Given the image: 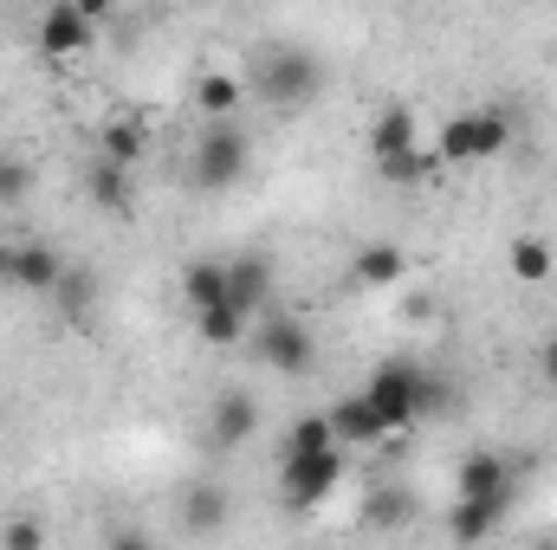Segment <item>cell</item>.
<instances>
[{"mask_svg":"<svg viewBox=\"0 0 557 550\" xmlns=\"http://www.w3.org/2000/svg\"><path fill=\"white\" fill-rule=\"evenodd\" d=\"M363 402H370L383 440H389V434H409V427L428 421V414H441L447 383L428 376V370H416V363H376V376L363 383Z\"/></svg>","mask_w":557,"mask_h":550,"instance_id":"1","label":"cell"},{"mask_svg":"<svg viewBox=\"0 0 557 550\" xmlns=\"http://www.w3.org/2000/svg\"><path fill=\"white\" fill-rule=\"evenodd\" d=\"M247 91H260L273 111H305L324 91V65L305 46H273V52H260V72H253Z\"/></svg>","mask_w":557,"mask_h":550,"instance_id":"2","label":"cell"},{"mask_svg":"<svg viewBox=\"0 0 557 550\" xmlns=\"http://www.w3.org/2000/svg\"><path fill=\"white\" fill-rule=\"evenodd\" d=\"M344 486V447L324 453H278V505L285 512H318Z\"/></svg>","mask_w":557,"mask_h":550,"instance_id":"3","label":"cell"},{"mask_svg":"<svg viewBox=\"0 0 557 550\" xmlns=\"http://www.w3.org/2000/svg\"><path fill=\"white\" fill-rule=\"evenodd\" d=\"M195 188H208V195H227L247 168H253V142L240 124H208L201 142H195Z\"/></svg>","mask_w":557,"mask_h":550,"instance_id":"4","label":"cell"},{"mask_svg":"<svg viewBox=\"0 0 557 550\" xmlns=\"http://www.w3.org/2000/svg\"><path fill=\"white\" fill-rule=\"evenodd\" d=\"M227 311H234L240 324L273 317V311H278V273H273V260H260V253H234V260H227Z\"/></svg>","mask_w":557,"mask_h":550,"instance_id":"5","label":"cell"},{"mask_svg":"<svg viewBox=\"0 0 557 550\" xmlns=\"http://www.w3.org/2000/svg\"><path fill=\"white\" fill-rule=\"evenodd\" d=\"M260 357L273 363L278 376H311V363H318V337H311L305 317L273 311V317H260Z\"/></svg>","mask_w":557,"mask_h":550,"instance_id":"6","label":"cell"},{"mask_svg":"<svg viewBox=\"0 0 557 550\" xmlns=\"http://www.w3.org/2000/svg\"><path fill=\"white\" fill-rule=\"evenodd\" d=\"M506 512H512V492H493V499H454L441 525H447V538H454L460 550H473V545H486V538L506 525Z\"/></svg>","mask_w":557,"mask_h":550,"instance_id":"7","label":"cell"},{"mask_svg":"<svg viewBox=\"0 0 557 550\" xmlns=\"http://www.w3.org/2000/svg\"><path fill=\"white\" fill-rule=\"evenodd\" d=\"M91 39H98V26L78 13V0H52V7L39 13V52H46V59L91 52Z\"/></svg>","mask_w":557,"mask_h":550,"instance_id":"8","label":"cell"},{"mask_svg":"<svg viewBox=\"0 0 557 550\" xmlns=\"http://www.w3.org/2000/svg\"><path fill=\"white\" fill-rule=\"evenodd\" d=\"M0 273L13 278L20 291H59L65 260H59L46 240H20V247H0Z\"/></svg>","mask_w":557,"mask_h":550,"instance_id":"9","label":"cell"},{"mask_svg":"<svg viewBox=\"0 0 557 550\" xmlns=\"http://www.w3.org/2000/svg\"><path fill=\"white\" fill-rule=\"evenodd\" d=\"M253 427H260V402H253L247 389H221V396H214V409H208V440H214L221 453L247 447Z\"/></svg>","mask_w":557,"mask_h":550,"instance_id":"10","label":"cell"},{"mask_svg":"<svg viewBox=\"0 0 557 550\" xmlns=\"http://www.w3.org/2000/svg\"><path fill=\"white\" fill-rule=\"evenodd\" d=\"M175 518H182V532H188V538H214V532L234 518V492H227V486H214V479H195V486L182 492Z\"/></svg>","mask_w":557,"mask_h":550,"instance_id":"11","label":"cell"},{"mask_svg":"<svg viewBox=\"0 0 557 550\" xmlns=\"http://www.w3.org/2000/svg\"><path fill=\"white\" fill-rule=\"evenodd\" d=\"M240 104H247V78H240V72H201V78H195V111H201L208 124H234Z\"/></svg>","mask_w":557,"mask_h":550,"instance_id":"12","label":"cell"},{"mask_svg":"<svg viewBox=\"0 0 557 550\" xmlns=\"http://www.w3.org/2000/svg\"><path fill=\"white\" fill-rule=\"evenodd\" d=\"M454 499H493V492H512V466L499 460V453H486V447H473L460 466H454Z\"/></svg>","mask_w":557,"mask_h":550,"instance_id":"13","label":"cell"},{"mask_svg":"<svg viewBox=\"0 0 557 550\" xmlns=\"http://www.w3.org/2000/svg\"><path fill=\"white\" fill-rule=\"evenodd\" d=\"M370 149H376V162H403V155H416L421 149L416 111H409V104H383L376 124H370Z\"/></svg>","mask_w":557,"mask_h":550,"instance_id":"14","label":"cell"},{"mask_svg":"<svg viewBox=\"0 0 557 550\" xmlns=\"http://www.w3.org/2000/svg\"><path fill=\"white\" fill-rule=\"evenodd\" d=\"M143 155H149V130H143V117H124V111H111V117H104V130H98V162L137 168Z\"/></svg>","mask_w":557,"mask_h":550,"instance_id":"15","label":"cell"},{"mask_svg":"<svg viewBox=\"0 0 557 550\" xmlns=\"http://www.w3.org/2000/svg\"><path fill=\"white\" fill-rule=\"evenodd\" d=\"M350 278H357V285H370V291H389V285H403V278H409V253H403V247H389V240H370V247L350 260Z\"/></svg>","mask_w":557,"mask_h":550,"instance_id":"16","label":"cell"},{"mask_svg":"<svg viewBox=\"0 0 557 550\" xmlns=\"http://www.w3.org/2000/svg\"><path fill=\"white\" fill-rule=\"evenodd\" d=\"M91 201H98V214H117V221H131L137 214V188H131V168H117V162H91Z\"/></svg>","mask_w":557,"mask_h":550,"instance_id":"17","label":"cell"},{"mask_svg":"<svg viewBox=\"0 0 557 550\" xmlns=\"http://www.w3.org/2000/svg\"><path fill=\"white\" fill-rule=\"evenodd\" d=\"M182 298H188L195 317L221 311V304H227V260H195V266L182 273Z\"/></svg>","mask_w":557,"mask_h":550,"instance_id":"18","label":"cell"},{"mask_svg":"<svg viewBox=\"0 0 557 550\" xmlns=\"http://www.w3.org/2000/svg\"><path fill=\"white\" fill-rule=\"evenodd\" d=\"M331 434H337V447H376L383 440V427H376V414L363 396H344V402H331Z\"/></svg>","mask_w":557,"mask_h":550,"instance_id":"19","label":"cell"},{"mask_svg":"<svg viewBox=\"0 0 557 550\" xmlns=\"http://www.w3.org/2000/svg\"><path fill=\"white\" fill-rule=\"evenodd\" d=\"M506 273L519 278V285H545L557 273V253L545 234H519L512 247H506Z\"/></svg>","mask_w":557,"mask_h":550,"instance_id":"20","label":"cell"},{"mask_svg":"<svg viewBox=\"0 0 557 550\" xmlns=\"http://www.w3.org/2000/svg\"><path fill=\"white\" fill-rule=\"evenodd\" d=\"M467 117H473V162H493V155L512 149V117H506V104H486V111H467Z\"/></svg>","mask_w":557,"mask_h":550,"instance_id":"21","label":"cell"},{"mask_svg":"<svg viewBox=\"0 0 557 550\" xmlns=\"http://www.w3.org/2000/svg\"><path fill=\"white\" fill-rule=\"evenodd\" d=\"M434 162H441V168H473V117H467V111L434 130Z\"/></svg>","mask_w":557,"mask_h":550,"instance_id":"22","label":"cell"},{"mask_svg":"<svg viewBox=\"0 0 557 550\" xmlns=\"http://www.w3.org/2000/svg\"><path fill=\"white\" fill-rule=\"evenodd\" d=\"M52 298H59V311H65V317H85V311L98 304V278L85 273V266H65V278H59V291H52Z\"/></svg>","mask_w":557,"mask_h":550,"instance_id":"23","label":"cell"},{"mask_svg":"<svg viewBox=\"0 0 557 550\" xmlns=\"http://www.w3.org/2000/svg\"><path fill=\"white\" fill-rule=\"evenodd\" d=\"M324 447H337L331 414H305V421H292V434H285V447H278V453H324Z\"/></svg>","mask_w":557,"mask_h":550,"instance_id":"24","label":"cell"},{"mask_svg":"<svg viewBox=\"0 0 557 550\" xmlns=\"http://www.w3.org/2000/svg\"><path fill=\"white\" fill-rule=\"evenodd\" d=\"M26 195H33V162L13 155V149H0V208H20Z\"/></svg>","mask_w":557,"mask_h":550,"instance_id":"25","label":"cell"},{"mask_svg":"<svg viewBox=\"0 0 557 550\" xmlns=\"http://www.w3.org/2000/svg\"><path fill=\"white\" fill-rule=\"evenodd\" d=\"M195 324H201V343H214V350H234V343L247 337V324H240L227 304H221V311H208V317H195Z\"/></svg>","mask_w":557,"mask_h":550,"instance_id":"26","label":"cell"},{"mask_svg":"<svg viewBox=\"0 0 557 550\" xmlns=\"http://www.w3.org/2000/svg\"><path fill=\"white\" fill-rule=\"evenodd\" d=\"M0 545H7V550H46V525L20 512V518H7V532H0Z\"/></svg>","mask_w":557,"mask_h":550,"instance_id":"27","label":"cell"},{"mask_svg":"<svg viewBox=\"0 0 557 550\" xmlns=\"http://www.w3.org/2000/svg\"><path fill=\"white\" fill-rule=\"evenodd\" d=\"M409 512H416V505H409V492H383V499L370 505V518H376V525H389V532H396V525H409Z\"/></svg>","mask_w":557,"mask_h":550,"instance_id":"28","label":"cell"},{"mask_svg":"<svg viewBox=\"0 0 557 550\" xmlns=\"http://www.w3.org/2000/svg\"><path fill=\"white\" fill-rule=\"evenodd\" d=\"M539 376L557 389V337H545V343H539Z\"/></svg>","mask_w":557,"mask_h":550,"instance_id":"29","label":"cell"},{"mask_svg":"<svg viewBox=\"0 0 557 550\" xmlns=\"http://www.w3.org/2000/svg\"><path fill=\"white\" fill-rule=\"evenodd\" d=\"M104 550H156V545H149L143 532H117V538H111V545H104Z\"/></svg>","mask_w":557,"mask_h":550,"instance_id":"30","label":"cell"}]
</instances>
